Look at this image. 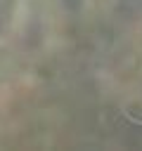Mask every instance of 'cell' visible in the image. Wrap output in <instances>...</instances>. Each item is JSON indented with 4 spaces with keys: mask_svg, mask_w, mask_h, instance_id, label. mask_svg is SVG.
<instances>
[{
    "mask_svg": "<svg viewBox=\"0 0 142 151\" xmlns=\"http://www.w3.org/2000/svg\"><path fill=\"white\" fill-rule=\"evenodd\" d=\"M2 19H5V2L0 0V21H2Z\"/></svg>",
    "mask_w": 142,
    "mask_h": 151,
    "instance_id": "cell-1",
    "label": "cell"
},
{
    "mask_svg": "<svg viewBox=\"0 0 142 151\" xmlns=\"http://www.w3.org/2000/svg\"><path fill=\"white\" fill-rule=\"evenodd\" d=\"M64 2H66V5H71V7H76V5L80 2V0H64Z\"/></svg>",
    "mask_w": 142,
    "mask_h": 151,
    "instance_id": "cell-2",
    "label": "cell"
}]
</instances>
